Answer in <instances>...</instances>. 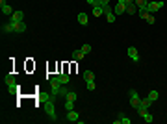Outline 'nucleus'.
<instances>
[{
  "label": "nucleus",
  "mask_w": 167,
  "mask_h": 124,
  "mask_svg": "<svg viewBox=\"0 0 167 124\" xmlns=\"http://www.w3.org/2000/svg\"><path fill=\"white\" fill-rule=\"evenodd\" d=\"M4 83H6L9 94H17V91H19V83H17V80H15V76H13L11 72L4 76Z\"/></svg>",
  "instance_id": "2"
},
{
  "label": "nucleus",
  "mask_w": 167,
  "mask_h": 124,
  "mask_svg": "<svg viewBox=\"0 0 167 124\" xmlns=\"http://www.w3.org/2000/svg\"><path fill=\"white\" fill-rule=\"evenodd\" d=\"M85 87H87L89 91H95V89H97V85H95V82H85Z\"/></svg>",
  "instance_id": "28"
},
{
  "label": "nucleus",
  "mask_w": 167,
  "mask_h": 124,
  "mask_svg": "<svg viewBox=\"0 0 167 124\" xmlns=\"http://www.w3.org/2000/svg\"><path fill=\"white\" fill-rule=\"evenodd\" d=\"M67 93H69V89H65V85H63V87H61V91H60V96H61V98H65V96H67Z\"/></svg>",
  "instance_id": "30"
},
{
  "label": "nucleus",
  "mask_w": 167,
  "mask_h": 124,
  "mask_svg": "<svg viewBox=\"0 0 167 124\" xmlns=\"http://www.w3.org/2000/svg\"><path fill=\"white\" fill-rule=\"evenodd\" d=\"M126 13H130V15H136V13H137V6H136L134 2H132V4H128V6H126Z\"/></svg>",
  "instance_id": "22"
},
{
  "label": "nucleus",
  "mask_w": 167,
  "mask_h": 124,
  "mask_svg": "<svg viewBox=\"0 0 167 124\" xmlns=\"http://www.w3.org/2000/svg\"><path fill=\"white\" fill-rule=\"evenodd\" d=\"M104 15V6H95L93 8V17H100Z\"/></svg>",
  "instance_id": "17"
},
{
  "label": "nucleus",
  "mask_w": 167,
  "mask_h": 124,
  "mask_svg": "<svg viewBox=\"0 0 167 124\" xmlns=\"http://www.w3.org/2000/svg\"><path fill=\"white\" fill-rule=\"evenodd\" d=\"M113 13H115V15H123V13H126V6L117 2V4L113 6Z\"/></svg>",
  "instance_id": "12"
},
{
  "label": "nucleus",
  "mask_w": 167,
  "mask_h": 124,
  "mask_svg": "<svg viewBox=\"0 0 167 124\" xmlns=\"http://www.w3.org/2000/svg\"><path fill=\"white\" fill-rule=\"evenodd\" d=\"M84 56H85V54L82 52V48H80V50H74V52H73V59H74V61H80V59H84Z\"/></svg>",
  "instance_id": "18"
},
{
  "label": "nucleus",
  "mask_w": 167,
  "mask_h": 124,
  "mask_svg": "<svg viewBox=\"0 0 167 124\" xmlns=\"http://www.w3.org/2000/svg\"><path fill=\"white\" fill-rule=\"evenodd\" d=\"M147 98H149V100H151V102H156V100H158V98H160V93L152 89V91L149 93V96H147Z\"/></svg>",
  "instance_id": "20"
},
{
  "label": "nucleus",
  "mask_w": 167,
  "mask_h": 124,
  "mask_svg": "<svg viewBox=\"0 0 167 124\" xmlns=\"http://www.w3.org/2000/svg\"><path fill=\"white\" fill-rule=\"evenodd\" d=\"M87 13H78V22L82 24V26H85V24H87Z\"/></svg>",
  "instance_id": "21"
},
{
  "label": "nucleus",
  "mask_w": 167,
  "mask_h": 124,
  "mask_svg": "<svg viewBox=\"0 0 167 124\" xmlns=\"http://www.w3.org/2000/svg\"><path fill=\"white\" fill-rule=\"evenodd\" d=\"M9 20H24V13H22L20 9L19 11H13V15L9 17Z\"/></svg>",
  "instance_id": "15"
},
{
  "label": "nucleus",
  "mask_w": 167,
  "mask_h": 124,
  "mask_svg": "<svg viewBox=\"0 0 167 124\" xmlns=\"http://www.w3.org/2000/svg\"><path fill=\"white\" fill-rule=\"evenodd\" d=\"M121 122H123V124H130L132 120H130V119H128L125 113H119V115H117V119L113 120V124H121Z\"/></svg>",
  "instance_id": "10"
},
{
  "label": "nucleus",
  "mask_w": 167,
  "mask_h": 124,
  "mask_svg": "<svg viewBox=\"0 0 167 124\" xmlns=\"http://www.w3.org/2000/svg\"><path fill=\"white\" fill-rule=\"evenodd\" d=\"M76 98H78V93H76V91H69L67 96H65V100H73V102H76Z\"/></svg>",
  "instance_id": "19"
},
{
  "label": "nucleus",
  "mask_w": 167,
  "mask_h": 124,
  "mask_svg": "<svg viewBox=\"0 0 167 124\" xmlns=\"http://www.w3.org/2000/svg\"><path fill=\"white\" fill-rule=\"evenodd\" d=\"M82 52L84 54H91L93 52V46L91 44H82Z\"/></svg>",
  "instance_id": "26"
},
{
  "label": "nucleus",
  "mask_w": 167,
  "mask_h": 124,
  "mask_svg": "<svg viewBox=\"0 0 167 124\" xmlns=\"http://www.w3.org/2000/svg\"><path fill=\"white\" fill-rule=\"evenodd\" d=\"M9 24L13 26L15 34H24L26 32V22L24 20H9Z\"/></svg>",
  "instance_id": "4"
},
{
  "label": "nucleus",
  "mask_w": 167,
  "mask_h": 124,
  "mask_svg": "<svg viewBox=\"0 0 167 124\" xmlns=\"http://www.w3.org/2000/svg\"><path fill=\"white\" fill-rule=\"evenodd\" d=\"M126 54H128V58H130L132 61H136V63L139 61V54H137V48H136V46H128V48H126Z\"/></svg>",
  "instance_id": "8"
},
{
  "label": "nucleus",
  "mask_w": 167,
  "mask_h": 124,
  "mask_svg": "<svg viewBox=\"0 0 167 124\" xmlns=\"http://www.w3.org/2000/svg\"><path fill=\"white\" fill-rule=\"evenodd\" d=\"M104 15H106V19H108V22H111V24L115 22V13H113V11H108V13H104Z\"/></svg>",
  "instance_id": "27"
},
{
  "label": "nucleus",
  "mask_w": 167,
  "mask_h": 124,
  "mask_svg": "<svg viewBox=\"0 0 167 124\" xmlns=\"http://www.w3.org/2000/svg\"><path fill=\"white\" fill-rule=\"evenodd\" d=\"M128 98H130V106H132L134 109H137V106H139V102H141V96L137 94V91L130 89V91H128Z\"/></svg>",
  "instance_id": "5"
},
{
  "label": "nucleus",
  "mask_w": 167,
  "mask_h": 124,
  "mask_svg": "<svg viewBox=\"0 0 167 124\" xmlns=\"http://www.w3.org/2000/svg\"><path fill=\"white\" fill-rule=\"evenodd\" d=\"M67 120H71V122H78V111H74V109L67 111Z\"/></svg>",
  "instance_id": "14"
},
{
  "label": "nucleus",
  "mask_w": 167,
  "mask_h": 124,
  "mask_svg": "<svg viewBox=\"0 0 167 124\" xmlns=\"http://www.w3.org/2000/svg\"><path fill=\"white\" fill-rule=\"evenodd\" d=\"M152 106V102L149 100V98H141V102L137 106V113H143V111H149V108Z\"/></svg>",
  "instance_id": "7"
},
{
  "label": "nucleus",
  "mask_w": 167,
  "mask_h": 124,
  "mask_svg": "<svg viewBox=\"0 0 167 124\" xmlns=\"http://www.w3.org/2000/svg\"><path fill=\"white\" fill-rule=\"evenodd\" d=\"M63 108H65V111H71V109H74V102H73V100H65Z\"/></svg>",
  "instance_id": "24"
},
{
  "label": "nucleus",
  "mask_w": 167,
  "mask_h": 124,
  "mask_svg": "<svg viewBox=\"0 0 167 124\" xmlns=\"http://www.w3.org/2000/svg\"><path fill=\"white\" fill-rule=\"evenodd\" d=\"M2 32H4V34H11V32H13V26H11L9 22H6V24H2Z\"/></svg>",
  "instance_id": "23"
},
{
  "label": "nucleus",
  "mask_w": 167,
  "mask_h": 124,
  "mask_svg": "<svg viewBox=\"0 0 167 124\" xmlns=\"http://www.w3.org/2000/svg\"><path fill=\"white\" fill-rule=\"evenodd\" d=\"M137 15L143 19V20H147L149 24H154L156 22V19H154V15L152 13H149V11H137Z\"/></svg>",
  "instance_id": "9"
},
{
  "label": "nucleus",
  "mask_w": 167,
  "mask_h": 124,
  "mask_svg": "<svg viewBox=\"0 0 167 124\" xmlns=\"http://www.w3.org/2000/svg\"><path fill=\"white\" fill-rule=\"evenodd\" d=\"M54 100H56V96L50 93V96H46L43 98V108L46 111V115H49L50 120H58V115H56V108H54Z\"/></svg>",
  "instance_id": "1"
},
{
  "label": "nucleus",
  "mask_w": 167,
  "mask_h": 124,
  "mask_svg": "<svg viewBox=\"0 0 167 124\" xmlns=\"http://www.w3.org/2000/svg\"><path fill=\"white\" fill-rule=\"evenodd\" d=\"M162 8H163V2H162V0H152V2L147 4V11L152 13V15H154L158 9H162Z\"/></svg>",
  "instance_id": "6"
},
{
  "label": "nucleus",
  "mask_w": 167,
  "mask_h": 124,
  "mask_svg": "<svg viewBox=\"0 0 167 124\" xmlns=\"http://www.w3.org/2000/svg\"><path fill=\"white\" fill-rule=\"evenodd\" d=\"M58 80H60L61 85H67V83L71 82V76H69L67 72H61V74H58Z\"/></svg>",
  "instance_id": "13"
},
{
  "label": "nucleus",
  "mask_w": 167,
  "mask_h": 124,
  "mask_svg": "<svg viewBox=\"0 0 167 124\" xmlns=\"http://www.w3.org/2000/svg\"><path fill=\"white\" fill-rule=\"evenodd\" d=\"M49 83H50V93L54 94V96H60V91H61V83H60V80H58V76H50L49 78Z\"/></svg>",
  "instance_id": "3"
},
{
  "label": "nucleus",
  "mask_w": 167,
  "mask_h": 124,
  "mask_svg": "<svg viewBox=\"0 0 167 124\" xmlns=\"http://www.w3.org/2000/svg\"><path fill=\"white\" fill-rule=\"evenodd\" d=\"M87 4L91 8H95V6H100V0H87Z\"/></svg>",
  "instance_id": "29"
},
{
  "label": "nucleus",
  "mask_w": 167,
  "mask_h": 124,
  "mask_svg": "<svg viewBox=\"0 0 167 124\" xmlns=\"http://www.w3.org/2000/svg\"><path fill=\"white\" fill-rule=\"evenodd\" d=\"M141 117H143V120H145V122H152V115L149 113V111H143V113H139Z\"/></svg>",
  "instance_id": "25"
},
{
  "label": "nucleus",
  "mask_w": 167,
  "mask_h": 124,
  "mask_svg": "<svg viewBox=\"0 0 167 124\" xmlns=\"http://www.w3.org/2000/svg\"><path fill=\"white\" fill-rule=\"evenodd\" d=\"M82 76H84V80H85V82H95V74H93L91 70H84Z\"/></svg>",
  "instance_id": "16"
},
{
  "label": "nucleus",
  "mask_w": 167,
  "mask_h": 124,
  "mask_svg": "<svg viewBox=\"0 0 167 124\" xmlns=\"http://www.w3.org/2000/svg\"><path fill=\"white\" fill-rule=\"evenodd\" d=\"M134 4L137 6V11H147V4H149V0H134Z\"/></svg>",
  "instance_id": "11"
}]
</instances>
